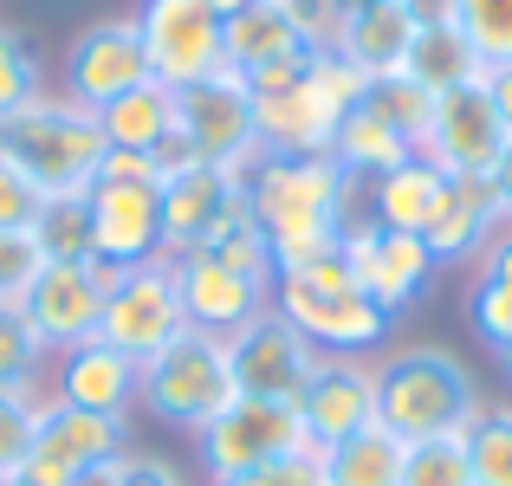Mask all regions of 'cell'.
<instances>
[{"instance_id": "6da1fadb", "label": "cell", "mask_w": 512, "mask_h": 486, "mask_svg": "<svg viewBox=\"0 0 512 486\" xmlns=\"http://www.w3.org/2000/svg\"><path fill=\"white\" fill-rule=\"evenodd\" d=\"M487 409L480 402V383L454 350L441 344H402L376 357V422L389 435L415 441H454L474 428V415Z\"/></svg>"}, {"instance_id": "7a4b0ae2", "label": "cell", "mask_w": 512, "mask_h": 486, "mask_svg": "<svg viewBox=\"0 0 512 486\" xmlns=\"http://www.w3.org/2000/svg\"><path fill=\"white\" fill-rule=\"evenodd\" d=\"M266 312L286 318L318 357H370V363L389 350V324H396L357 279H350L344 253H331V260H318V266H299V273H273Z\"/></svg>"}, {"instance_id": "3957f363", "label": "cell", "mask_w": 512, "mask_h": 486, "mask_svg": "<svg viewBox=\"0 0 512 486\" xmlns=\"http://www.w3.org/2000/svg\"><path fill=\"white\" fill-rule=\"evenodd\" d=\"M104 130H98V111L72 104L59 91H39L26 111H13L0 124V156L39 188V195H91L98 182V162H104Z\"/></svg>"}, {"instance_id": "277c9868", "label": "cell", "mask_w": 512, "mask_h": 486, "mask_svg": "<svg viewBox=\"0 0 512 486\" xmlns=\"http://www.w3.org/2000/svg\"><path fill=\"white\" fill-rule=\"evenodd\" d=\"M234 396L240 389L227 370V337L214 331H182L143 363V415H156L163 428H182V435H201Z\"/></svg>"}, {"instance_id": "5b68a950", "label": "cell", "mask_w": 512, "mask_h": 486, "mask_svg": "<svg viewBox=\"0 0 512 486\" xmlns=\"http://www.w3.org/2000/svg\"><path fill=\"white\" fill-rule=\"evenodd\" d=\"M247 214L279 234V227H299V221H331L344 227L357 214V182L338 169L331 156H260L247 175Z\"/></svg>"}, {"instance_id": "8992f818", "label": "cell", "mask_w": 512, "mask_h": 486, "mask_svg": "<svg viewBox=\"0 0 512 486\" xmlns=\"http://www.w3.org/2000/svg\"><path fill=\"white\" fill-rule=\"evenodd\" d=\"M188 331L182 312V286H175V260H143V266H117L104 279V312H98V337L124 357L150 363L163 344Z\"/></svg>"}, {"instance_id": "52a82bcc", "label": "cell", "mask_w": 512, "mask_h": 486, "mask_svg": "<svg viewBox=\"0 0 512 486\" xmlns=\"http://www.w3.org/2000/svg\"><path fill=\"white\" fill-rule=\"evenodd\" d=\"M130 20L143 33L156 85L182 91V85H201V78L227 72V20L208 0H143Z\"/></svg>"}, {"instance_id": "ba28073f", "label": "cell", "mask_w": 512, "mask_h": 486, "mask_svg": "<svg viewBox=\"0 0 512 486\" xmlns=\"http://www.w3.org/2000/svg\"><path fill=\"white\" fill-rule=\"evenodd\" d=\"M305 422L292 402H253V396H234L208 428L195 435V454H201V474L208 480H234V474H253V467H273L286 454H305Z\"/></svg>"}, {"instance_id": "9c48e42d", "label": "cell", "mask_w": 512, "mask_h": 486, "mask_svg": "<svg viewBox=\"0 0 512 486\" xmlns=\"http://www.w3.org/2000/svg\"><path fill=\"white\" fill-rule=\"evenodd\" d=\"M175 130L188 137V150L208 169L247 175L260 162V124H253V98H247V78L240 72H214L201 85L175 91Z\"/></svg>"}, {"instance_id": "30bf717a", "label": "cell", "mask_w": 512, "mask_h": 486, "mask_svg": "<svg viewBox=\"0 0 512 486\" xmlns=\"http://www.w3.org/2000/svg\"><path fill=\"white\" fill-rule=\"evenodd\" d=\"M500 150H506V124H500V111H493L480 78H467V85H454V91H435L428 124H422V137H415V156H428L441 175H480V182H487Z\"/></svg>"}, {"instance_id": "8fae6325", "label": "cell", "mask_w": 512, "mask_h": 486, "mask_svg": "<svg viewBox=\"0 0 512 486\" xmlns=\"http://www.w3.org/2000/svg\"><path fill=\"white\" fill-rule=\"evenodd\" d=\"M124 454H130V422H117V415H91V409H72V402L46 396L33 454H26L20 474L33 486H72L78 474L111 467V461H124Z\"/></svg>"}, {"instance_id": "7c38bea8", "label": "cell", "mask_w": 512, "mask_h": 486, "mask_svg": "<svg viewBox=\"0 0 512 486\" xmlns=\"http://www.w3.org/2000/svg\"><path fill=\"white\" fill-rule=\"evenodd\" d=\"M350 279H357L363 292H370L376 305H383L389 318H402L415 299H422L428 286H435V253L422 247V234H389V227H376L370 214H350L344 240H338Z\"/></svg>"}, {"instance_id": "4fadbf2b", "label": "cell", "mask_w": 512, "mask_h": 486, "mask_svg": "<svg viewBox=\"0 0 512 486\" xmlns=\"http://www.w3.org/2000/svg\"><path fill=\"white\" fill-rule=\"evenodd\" d=\"M150 85V52H143V33L130 13H111V20H91L72 33L65 46V98L85 104V111H104L111 98Z\"/></svg>"}, {"instance_id": "5bb4252c", "label": "cell", "mask_w": 512, "mask_h": 486, "mask_svg": "<svg viewBox=\"0 0 512 486\" xmlns=\"http://www.w3.org/2000/svg\"><path fill=\"white\" fill-rule=\"evenodd\" d=\"M227 370H234V389L253 402H292L299 409L305 383L318 370V350L305 344L279 312H260L247 331L227 337Z\"/></svg>"}, {"instance_id": "9a60e30c", "label": "cell", "mask_w": 512, "mask_h": 486, "mask_svg": "<svg viewBox=\"0 0 512 486\" xmlns=\"http://www.w3.org/2000/svg\"><path fill=\"white\" fill-rule=\"evenodd\" d=\"M104 279H111V266L85 260V266H39L33 286H26L20 299V318L39 331V344L59 357V350L85 344V337H98V312H104Z\"/></svg>"}, {"instance_id": "2e32d148", "label": "cell", "mask_w": 512, "mask_h": 486, "mask_svg": "<svg viewBox=\"0 0 512 486\" xmlns=\"http://www.w3.org/2000/svg\"><path fill=\"white\" fill-rule=\"evenodd\" d=\"M46 396L72 402V409H91V415H117V422H130V415L143 409V363L124 357V350H111L104 337H85V344H72V350L52 357Z\"/></svg>"}, {"instance_id": "e0dca14e", "label": "cell", "mask_w": 512, "mask_h": 486, "mask_svg": "<svg viewBox=\"0 0 512 486\" xmlns=\"http://www.w3.org/2000/svg\"><path fill=\"white\" fill-rule=\"evenodd\" d=\"M91 253L111 273L163 260V188L156 182H91Z\"/></svg>"}, {"instance_id": "ac0fdd59", "label": "cell", "mask_w": 512, "mask_h": 486, "mask_svg": "<svg viewBox=\"0 0 512 486\" xmlns=\"http://www.w3.org/2000/svg\"><path fill=\"white\" fill-rule=\"evenodd\" d=\"M299 422H305L312 448H331V441L370 428L376 422V363L370 357H318L312 383L299 396Z\"/></svg>"}, {"instance_id": "d6986e66", "label": "cell", "mask_w": 512, "mask_h": 486, "mask_svg": "<svg viewBox=\"0 0 512 486\" xmlns=\"http://www.w3.org/2000/svg\"><path fill=\"white\" fill-rule=\"evenodd\" d=\"M247 201L234 169H188V175H169L163 182V260H188L214 240V227Z\"/></svg>"}, {"instance_id": "ffe728a7", "label": "cell", "mask_w": 512, "mask_h": 486, "mask_svg": "<svg viewBox=\"0 0 512 486\" xmlns=\"http://www.w3.org/2000/svg\"><path fill=\"white\" fill-rule=\"evenodd\" d=\"M175 286H182L188 331H214V337L247 331V324L266 312V299H273V286H260V279H247V273H234V266L208 260V253L175 260Z\"/></svg>"}, {"instance_id": "44dd1931", "label": "cell", "mask_w": 512, "mask_h": 486, "mask_svg": "<svg viewBox=\"0 0 512 486\" xmlns=\"http://www.w3.org/2000/svg\"><path fill=\"white\" fill-rule=\"evenodd\" d=\"M500 227H506V208H500V195H493V182H480V175H448V188H441L435 214H428V227H422V247L435 253V266H474Z\"/></svg>"}, {"instance_id": "7402d4cb", "label": "cell", "mask_w": 512, "mask_h": 486, "mask_svg": "<svg viewBox=\"0 0 512 486\" xmlns=\"http://www.w3.org/2000/svg\"><path fill=\"white\" fill-rule=\"evenodd\" d=\"M415 26H422V13H415L409 0H350L338 52L363 78H389V72H402V59H409Z\"/></svg>"}, {"instance_id": "603a6c76", "label": "cell", "mask_w": 512, "mask_h": 486, "mask_svg": "<svg viewBox=\"0 0 512 486\" xmlns=\"http://www.w3.org/2000/svg\"><path fill=\"white\" fill-rule=\"evenodd\" d=\"M441 188H448V175H441L428 156H409L402 169L363 182V208H370V221L389 227V234H422L428 214H435V201H441Z\"/></svg>"}, {"instance_id": "cb8c5ba5", "label": "cell", "mask_w": 512, "mask_h": 486, "mask_svg": "<svg viewBox=\"0 0 512 486\" xmlns=\"http://www.w3.org/2000/svg\"><path fill=\"white\" fill-rule=\"evenodd\" d=\"M402 461H409V441L389 435L383 422H370V428H357V435L318 448L325 486H402Z\"/></svg>"}, {"instance_id": "d4e9b609", "label": "cell", "mask_w": 512, "mask_h": 486, "mask_svg": "<svg viewBox=\"0 0 512 486\" xmlns=\"http://www.w3.org/2000/svg\"><path fill=\"white\" fill-rule=\"evenodd\" d=\"M409 156H415V143L402 137V130H389L370 104H357V111L338 124V137H331V162H338L357 188L376 182V175H389V169H402Z\"/></svg>"}, {"instance_id": "484cf974", "label": "cell", "mask_w": 512, "mask_h": 486, "mask_svg": "<svg viewBox=\"0 0 512 486\" xmlns=\"http://www.w3.org/2000/svg\"><path fill=\"white\" fill-rule=\"evenodd\" d=\"M402 78H415V85L435 98V91H454V85H467V78H480V59L461 39V26H454L448 13H435V20L415 26V46H409V59H402Z\"/></svg>"}, {"instance_id": "4316f807", "label": "cell", "mask_w": 512, "mask_h": 486, "mask_svg": "<svg viewBox=\"0 0 512 486\" xmlns=\"http://www.w3.org/2000/svg\"><path fill=\"white\" fill-rule=\"evenodd\" d=\"M98 130H104V143L111 150H137V156H156V143L175 130V91L169 85H137V91H124V98H111L98 111Z\"/></svg>"}, {"instance_id": "83f0119b", "label": "cell", "mask_w": 512, "mask_h": 486, "mask_svg": "<svg viewBox=\"0 0 512 486\" xmlns=\"http://www.w3.org/2000/svg\"><path fill=\"white\" fill-rule=\"evenodd\" d=\"M286 52H305L286 20V0H247L240 13H227V72H253Z\"/></svg>"}, {"instance_id": "f1b7e54d", "label": "cell", "mask_w": 512, "mask_h": 486, "mask_svg": "<svg viewBox=\"0 0 512 486\" xmlns=\"http://www.w3.org/2000/svg\"><path fill=\"white\" fill-rule=\"evenodd\" d=\"M33 247H39V260H52V266L98 260V253H91V195H46V208H39V221H33Z\"/></svg>"}, {"instance_id": "f546056e", "label": "cell", "mask_w": 512, "mask_h": 486, "mask_svg": "<svg viewBox=\"0 0 512 486\" xmlns=\"http://www.w3.org/2000/svg\"><path fill=\"white\" fill-rule=\"evenodd\" d=\"M467 467H474V486H512V402H493V409L474 415V428L461 435Z\"/></svg>"}, {"instance_id": "4dcf8cb0", "label": "cell", "mask_w": 512, "mask_h": 486, "mask_svg": "<svg viewBox=\"0 0 512 486\" xmlns=\"http://www.w3.org/2000/svg\"><path fill=\"white\" fill-rule=\"evenodd\" d=\"M201 253L221 260V266H234V273H247V279H260V286H273V247H266V227L247 214V201L214 227V240Z\"/></svg>"}, {"instance_id": "1f68e13d", "label": "cell", "mask_w": 512, "mask_h": 486, "mask_svg": "<svg viewBox=\"0 0 512 486\" xmlns=\"http://www.w3.org/2000/svg\"><path fill=\"white\" fill-rule=\"evenodd\" d=\"M52 350L20 318V305H0V389H46Z\"/></svg>"}, {"instance_id": "d6a6232c", "label": "cell", "mask_w": 512, "mask_h": 486, "mask_svg": "<svg viewBox=\"0 0 512 486\" xmlns=\"http://www.w3.org/2000/svg\"><path fill=\"white\" fill-rule=\"evenodd\" d=\"M448 20L480 65H512V0H448Z\"/></svg>"}, {"instance_id": "836d02e7", "label": "cell", "mask_w": 512, "mask_h": 486, "mask_svg": "<svg viewBox=\"0 0 512 486\" xmlns=\"http://www.w3.org/2000/svg\"><path fill=\"white\" fill-rule=\"evenodd\" d=\"M39 91H46V72H39V46L20 33V26L0 20V124H7L13 111H26Z\"/></svg>"}, {"instance_id": "e575fe53", "label": "cell", "mask_w": 512, "mask_h": 486, "mask_svg": "<svg viewBox=\"0 0 512 486\" xmlns=\"http://www.w3.org/2000/svg\"><path fill=\"white\" fill-rule=\"evenodd\" d=\"M39 409H46V389H0V480L26 467L39 435Z\"/></svg>"}, {"instance_id": "d590c367", "label": "cell", "mask_w": 512, "mask_h": 486, "mask_svg": "<svg viewBox=\"0 0 512 486\" xmlns=\"http://www.w3.org/2000/svg\"><path fill=\"white\" fill-rule=\"evenodd\" d=\"M363 104H370L376 117H383L389 130H402V137H422V124H428V91L415 85V78H402V72H389V78H370V91H363Z\"/></svg>"}, {"instance_id": "8d00e7d4", "label": "cell", "mask_w": 512, "mask_h": 486, "mask_svg": "<svg viewBox=\"0 0 512 486\" xmlns=\"http://www.w3.org/2000/svg\"><path fill=\"white\" fill-rule=\"evenodd\" d=\"M402 486H474L461 435L454 441H415L409 461H402Z\"/></svg>"}, {"instance_id": "74e56055", "label": "cell", "mask_w": 512, "mask_h": 486, "mask_svg": "<svg viewBox=\"0 0 512 486\" xmlns=\"http://www.w3.org/2000/svg\"><path fill=\"white\" fill-rule=\"evenodd\" d=\"M467 331L500 357L512 344V286H493V279H467Z\"/></svg>"}, {"instance_id": "f35d334b", "label": "cell", "mask_w": 512, "mask_h": 486, "mask_svg": "<svg viewBox=\"0 0 512 486\" xmlns=\"http://www.w3.org/2000/svg\"><path fill=\"white\" fill-rule=\"evenodd\" d=\"M344 7L350 0H286V20L305 52H338L344 39Z\"/></svg>"}, {"instance_id": "ab89813d", "label": "cell", "mask_w": 512, "mask_h": 486, "mask_svg": "<svg viewBox=\"0 0 512 486\" xmlns=\"http://www.w3.org/2000/svg\"><path fill=\"white\" fill-rule=\"evenodd\" d=\"M39 208H46V195H39V188L0 156V234H33Z\"/></svg>"}, {"instance_id": "60d3db41", "label": "cell", "mask_w": 512, "mask_h": 486, "mask_svg": "<svg viewBox=\"0 0 512 486\" xmlns=\"http://www.w3.org/2000/svg\"><path fill=\"white\" fill-rule=\"evenodd\" d=\"M39 266H46V260H39L33 234H0V305H20Z\"/></svg>"}, {"instance_id": "b9f144b4", "label": "cell", "mask_w": 512, "mask_h": 486, "mask_svg": "<svg viewBox=\"0 0 512 486\" xmlns=\"http://www.w3.org/2000/svg\"><path fill=\"white\" fill-rule=\"evenodd\" d=\"M208 486H325V467H318V448H305V454H286L273 467H253V474H234V480H208Z\"/></svg>"}, {"instance_id": "7bdbcfd3", "label": "cell", "mask_w": 512, "mask_h": 486, "mask_svg": "<svg viewBox=\"0 0 512 486\" xmlns=\"http://www.w3.org/2000/svg\"><path fill=\"white\" fill-rule=\"evenodd\" d=\"M305 65H312V52H286V59H273V65H253V72H240V78H247V98L266 104V98H286V91H299V85H305Z\"/></svg>"}, {"instance_id": "ee69618b", "label": "cell", "mask_w": 512, "mask_h": 486, "mask_svg": "<svg viewBox=\"0 0 512 486\" xmlns=\"http://www.w3.org/2000/svg\"><path fill=\"white\" fill-rule=\"evenodd\" d=\"M124 486H188V474L175 461H163V454H150V448H130L124 454Z\"/></svg>"}, {"instance_id": "f6af8a7d", "label": "cell", "mask_w": 512, "mask_h": 486, "mask_svg": "<svg viewBox=\"0 0 512 486\" xmlns=\"http://www.w3.org/2000/svg\"><path fill=\"white\" fill-rule=\"evenodd\" d=\"M474 279H493V286H512V221L487 240V253L474 260Z\"/></svg>"}, {"instance_id": "bcb514c9", "label": "cell", "mask_w": 512, "mask_h": 486, "mask_svg": "<svg viewBox=\"0 0 512 486\" xmlns=\"http://www.w3.org/2000/svg\"><path fill=\"white\" fill-rule=\"evenodd\" d=\"M480 85H487L493 111H500V124H506V137H512V65H480Z\"/></svg>"}, {"instance_id": "7dc6e473", "label": "cell", "mask_w": 512, "mask_h": 486, "mask_svg": "<svg viewBox=\"0 0 512 486\" xmlns=\"http://www.w3.org/2000/svg\"><path fill=\"white\" fill-rule=\"evenodd\" d=\"M493 195H500V208H506V221H512V137H506V150H500V162H493Z\"/></svg>"}, {"instance_id": "c3c4849f", "label": "cell", "mask_w": 512, "mask_h": 486, "mask_svg": "<svg viewBox=\"0 0 512 486\" xmlns=\"http://www.w3.org/2000/svg\"><path fill=\"white\" fill-rule=\"evenodd\" d=\"M72 486H124V461H111V467H91V474H78Z\"/></svg>"}, {"instance_id": "681fc988", "label": "cell", "mask_w": 512, "mask_h": 486, "mask_svg": "<svg viewBox=\"0 0 512 486\" xmlns=\"http://www.w3.org/2000/svg\"><path fill=\"white\" fill-rule=\"evenodd\" d=\"M415 13H422V20H435V13H448V0H409Z\"/></svg>"}, {"instance_id": "f907efd6", "label": "cell", "mask_w": 512, "mask_h": 486, "mask_svg": "<svg viewBox=\"0 0 512 486\" xmlns=\"http://www.w3.org/2000/svg\"><path fill=\"white\" fill-rule=\"evenodd\" d=\"M0 486H33V480H26V474H7V480H0Z\"/></svg>"}, {"instance_id": "816d5d0a", "label": "cell", "mask_w": 512, "mask_h": 486, "mask_svg": "<svg viewBox=\"0 0 512 486\" xmlns=\"http://www.w3.org/2000/svg\"><path fill=\"white\" fill-rule=\"evenodd\" d=\"M500 363H506V376H512V344H506V350H500Z\"/></svg>"}]
</instances>
